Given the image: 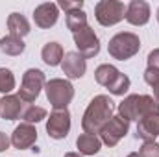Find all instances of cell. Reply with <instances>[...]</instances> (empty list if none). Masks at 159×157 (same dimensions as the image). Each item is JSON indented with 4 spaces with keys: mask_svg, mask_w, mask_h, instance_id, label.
Wrapping results in <instances>:
<instances>
[{
    "mask_svg": "<svg viewBox=\"0 0 159 157\" xmlns=\"http://www.w3.org/2000/svg\"><path fill=\"white\" fill-rule=\"evenodd\" d=\"M159 137V113L148 115L137 122V139L144 142H154Z\"/></svg>",
    "mask_w": 159,
    "mask_h": 157,
    "instance_id": "15",
    "label": "cell"
},
{
    "mask_svg": "<svg viewBox=\"0 0 159 157\" xmlns=\"http://www.w3.org/2000/svg\"><path fill=\"white\" fill-rule=\"evenodd\" d=\"M157 20H159V9H157Z\"/></svg>",
    "mask_w": 159,
    "mask_h": 157,
    "instance_id": "33",
    "label": "cell"
},
{
    "mask_svg": "<svg viewBox=\"0 0 159 157\" xmlns=\"http://www.w3.org/2000/svg\"><path fill=\"white\" fill-rule=\"evenodd\" d=\"M9 144H11V139H9L6 133L0 131V152H6V150L9 148Z\"/></svg>",
    "mask_w": 159,
    "mask_h": 157,
    "instance_id": "29",
    "label": "cell"
},
{
    "mask_svg": "<svg viewBox=\"0 0 159 157\" xmlns=\"http://www.w3.org/2000/svg\"><path fill=\"white\" fill-rule=\"evenodd\" d=\"M28 104L22 102L17 94H6L0 100V117L4 120H17L22 117V111Z\"/></svg>",
    "mask_w": 159,
    "mask_h": 157,
    "instance_id": "14",
    "label": "cell"
},
{
    "mask_svg": "<svg viewBox=\"0 0 159 157\" xmlns=\"http://www.w3.org/2000/svg\"><path fill=\"white\" fill-rule=\"evenodd\" d=\"M70 131V113L69 109H54L46 120V133L48 137L61 141Z\"/></svg>",
    "mask_w": 159,
    "mask_h": 157,
    "instance_id": "8",
    "label": "cell"
},
{
    "mask_svg": "<svg viewBox=\"0 0 159 157\" xmlns=\"http://www.w3.org/2000/svg\"><path fill=\"white\" fill-rule=\"evenodd\" d=\"M0 50L6 54V56H20L24 50H26V44L20 37H15V35H6L0 39Z\"/></svg>",
    "mask_w": 159,
    "mask_h": 157,
    "instance_id": "19",
    "label": "cell"
},
{
    "mask_svg": "<svg viewBox=\"0 0 159 157\" xmlns=\"http://www.w3.org/2000/svg\"><path fill=\"white\" fill-rule=\"evenodd\" d=\"M41 57L48 67H57L63 61V46L59 43H56V41L46 43L43 46V50H41Z\"/></svg>",
    "mask_w": 159,
    "mask_h": 157,
    "instance_id": "18",
    "label": "cell"
},
{
    "mask_svg": "<svg viewBox=\"0 0 159 157\" xmlns=\"http://www.w3.org/2000/svg\"><path fill=\"white\" fill-rule=\"evenodd\" d=\"M76 146H78L81 155H94L100 152L102 148V141L98 135H91V133H81L76 139Z\"/></svg>",
    "mask_w": 159,
    "mask_h": 157,
    "instance_id": "16",
    "label": "cell"
},
{
    "mask_svg": "<svg viewBox=\"0 0 159 157\" xmlns=\"http://www.w3.org/2000/svg\"><path fill=\"white\" fill-rule=\"evenodd\" d=\"M57 7L65 9V13L78 11V9L83 7V0H59V2H57Z\"/></svg>",
    "mask_w": 159,
    "mask_h": 157,
    "instance_id": "26",
    "label": "cell"
},
{
    "mask_svg": "<svg viewBox=\"0 0 159 157\" xmlns=\"http://www.w3.org/2000/svg\"><path fill=\"white\" fill-rule=\"evenodd\" d=\"M46 85V78H44V72L39 69H28L22 76V83H20V89L17 92V96L26 102V104H32L37 100V96L41 94V89H44Z\"/></svg>",
    "mask_w": 159,
    "mask_h": 157,
    "instance_id": "5",
    "label": "cell"
},
{
    "mask_svg": "<svg viewBox=\"0 0 159 157\" xmlns=\"http://www.w3.org/2000/svg\"><path fill=\"white\" fill-rule=\"evenodd\" d=\"M65 157H83V155H81L80 152L78 154H76V152H69V154H65Z\"/></svg>",
    "mask_w": 159,
    "mask_h": 157,
    "instance_id": "31",
    "label": "cell"
},
{
    "mask_svg": "<svg viewBox=\"0 0 159 157\" xmlns=\"http://www.w3.org/2000/svg\"><path fill=\"white\" fill-rule=\"evenodd\" d=\"M72 37H74V43H76L78 54H81L85 59L98 56V52H100V39H98V35L94 34V30L91 26H85L83 30L72 34Z\"/></svg>",
    "mask_w": 159,
    "mask_h": 157,
    "instance_id": "9",
    "label": "cell"
},
{
    "mask_svg": "<svg viewBox=\"0 0 159 157\" xmlns=\"http://www.w3.org/2000/svg\"><path fill=\"white\" fill-rule=\"evenodd\" d=\"M154 100H156V102L159 104V83L156 85V87H154Z\"/></svg>",
    "mask_w": 159,
    "mask_h": 157,
    "instance_id": "30",
    "label": "cell"
},
{
    "mask_svg": "<svg viewBox=\"0 0 159 157\" xmlns=\"http://www.w3.org/2000/svg\"><path fill=\"white\" fill-rule=\"evenodd\" d=\"M128 129H129V122L126 118L117 115V117L111 118L109 122H106L104 128L100 129V141H102V144L113 148V146H117L120 142V139L126 137Z\"/></svg>",
    "mask_w": 159,
    "mask_h": 157,
    "instance_id": "7",
    "label": "cell"
},
{
    "mask_svg": "<svg viewBox=\"0 0 159 157\" xmlns=\"http://www.w3.org/2000/svg\"><path fill=\"white\" fill-rule=\"evenodd\" d=\"M15 89V76L9 69H0V92L2 94H7Z\"/></svg>",
    "mask_w": 159,
    "mask_h": 157,
    "instance_id": "24",
    "label": "cell"
},
{
    "mask_svg": "<svg viewBox=\"0 0 159 157\" xmlns=\"http://www.w3.org/2000/svg\"><path fill=\"white\" fill-rule=\"evenodd\" d=\"M124 19L133 26H144L150 20V6L144 0H131L126 6Z\"/></svg>",
    "mask_w": 159,
    "mask_h": 157,
    "instance_id": "12",
    "label": "cell"
},
{
    "mask_svg": "<svg viewBox=\"0 0 159 157\" xmlns=\"http://www.w3.org/2000/svg\"><path fill=\"white\" fill-rule=\"evenodd\" d=\"M139 50H141V39H139V35H135L131 32H120L117 35H113L107 44L109 56L119 61H126V59L133 57Z\"/></svg>",
    "mask_w": 159,
    "mask_h": 157,
    "instance_id": "3",
    "label": "cell"
},
{
    "mask_svg": "<svg viewBox=\"0 0 159 157\" xmlns=\"http://www.w3.org/2000/svg\"><path fill=\"white\" fill-rule=\"evenodd\" d=\"M85 26H89V24H87V13H85L83 9L67 13V28H69L72 34H76V32H80V30H83Z\"/></svg>",
    "mask_w": 159,
    "mask_h": 157,
    "instance_id": "21",
    "label": "cell"
},
{
    "mask_svg": "<svg viewBox=\"0 0 159 157\" xmlns=\"http://www.w3.org/2000/svg\"><path fill=\"white\" fill-rule=\"evenodd\" d=\"M35 141H37V129H35L34 124L22 122L11 133V144L17 150H28L35 144Z\"/></svg>",
    "mask_w": 159,
    "mask_h": 157,
    "instance_id": "10",
    "label": "cell"
},
{
    "mask_svg": "<svg viewBox=\"0 0 159 157\" xmlns=\"http://www.w3.org/2000/svg\"><path fill=\"white\" fill-rule=\"evenodd\" d=\"M126 15V6L119 0H100L94 6V17L102 26H115Z\"/></svg>",
    "mask_w": 159,
    "mask_h": 157,
    "instance_id": "6",
    "label": "cell"
},
{
    "mask_svg": "<svg viewBox=\"0 0 159 157\" xmlns=\"http://www.w3.org/2000/svg\"><path fill=\"white\" fill-rule=\"evenodd\" d=\"M119 117L126 118L128 122L131 120H141V118L159 113V104L154 100V96L148 94H129L119 104Z\"/></svg>",
    "mask_w": 159,
    "mask_h": 157,
    "instance_id": "2",
    "label": "cell"
},
{
    "mask_svg": "<svg viewBox=\"0 0 159 157\" xmlns=\"http://www.w3.org/2000/svg\"><path fill=\"white\" fill-rule=\"evenodd\" d=\"M146 61H148V67L159 69V48H154V50H152V52L148 54Z\"/></svg>",
    "mask_w": 159,
    "mask_h": 157,
    "instance_id": "28",
    "label": "cell"
},
{
    "mask_svg": "<svg viewBox=\"0 0 159 157\" xmlns=\"http://www.w3.org/2000/svg\"><path fill=\"white\" fill-rule=\"evenodd\" d=\"M61 69H63V74L70 79H80L85 70H87V63H85V57L78 54V52H67L63 56V61H61Z\"/></svg>",
    "mask_w": 159,
    "mask_h": 157,
    "instance_id": "11",
    "label": "cell"
},
{
    "mask_svg": "<svg viewBox=\"0 0 159 157\" xmlns=\"http://www.w3.org/2000/svg\"><path fill=\"white\" fill-rule=\"evenodd\" d=\"M119 74H120V70L115 65L104 63V65H100V67L94 70V79H96V83H100V85H104V87H109Z\"/></svg>",
    "mask_w": 159,
    "mask_h": 157,
    "instance_id": "20",
    "label": "cell"
},
{
    "mask_svg": "<svg viewBox=\"0 0 159 157\" xmlns=\"http://www.w3.org/2000/svg\"><path fill=\"white\" fill-rule=\"evenodd\" d=\"M7 30H9V35H15V37H24L30 34V22L24 15L20 13H11L7 17Z\"/></svg>",
    "mask_w": 159,
    "mask_h": 157,
    "instance_id": "17",
    "label": "cell"
},
{
    "mask_svg": "<svg viewBox=\"0 0 159 157\" xmlns=\"http://www.w3.org/2000/svg\"><path fill=\"white\" fill-rule=\"evenodd\" d=\"M59 19V7L54 2H44L35 7L34 11V22L39 28H52Z\"/></svg>",
    "mask_w": 159,
    "mask_h": 157,
    "instance_id": "13",
    "label": "cell"
},
{
    "mask_svg": "<svg viewBox=\"0 0 159 157\" xmlns=\"http://www.w3.org/2000/svg\"><path fill=\"white\" fill-rule=\"evenodd\" d=\"M129 85H131L129 78H128L126 74H122V72H120L119 76L115 78V81H113L107 89H109V92H111V94H115V96H124V94L128 92Z\"/></svg>",
    "mask_w": 159,
    "mask_h": 157,
    "instance_id": "23",
    "label": "cell"
},
{
    "mask_svg": "<svg viewBox=\"0 0 159 157\" xmlns=\"http://www.w3.org/2000/svg\"><path fill=\"white\" fill-rule=\"evenodd\" d=\"M44 92H46V98H48V102L54 109H67V105L74 98L72 83L61 78H54L50 81H46Z\"/></svg>",
    "mask_w": 159,
    "mask_h": 157,
    "instance_id": "4",
    "label": "cell"
},
{
    "mask_svg": "<svg viewBox=\"0 0 159 157\" xmlns=\"http://www.w3.org/2000/svg\"><path fill=\"white\" fill-rule=\"evenodd\" d=\"M113 111H115V102L109 96H106V94L94 96L89 102V105L83 113V118H81L83 133H91V135L100 133L104 124L113 118Z\"/></svg>",
    "mask_w": 159,
    "mask_h": 157,
    "instance_id": "1",
    "label": "cell"
},
{
    "mask_svg": "<svg viewBox=\"0 0 159 157\" xmlns=\"http://www.w3.org/2000/svg\"><path fill=\"white\" fill-rule=\"evenodd\" d=\"M20 118H22L26 124H37V122L43 120V118H46V109H44V107H39V105L28 104V105L24 107L22 117Z\"/></svg>",
    "mask_w": 159,
    "mask_h": 157,
    "instance_id": "22",
    "label": "cell"
},
{
    "mask_svg": "<svg viewBox=\"0 0 159 157\" xmlns=\"http://www.w3.org/2000/svg\"><path fill=\"white\" fill-rule=\"evenodd\" d=\"M139 157H159V144L154 142H144L141 148H139Z\"/></svg>",
    "mask_w": 159,
    "mask_h": 157,
    "instance_id": "25",
    "label": "cell"
},
{
    "mask_svg": "<svg viewBox=\"0 0 159 157\" xmlns=\"http://www.w3.org/2000/svg\"><path fill=\"white\" fill-rule=\"evenodd\" d=\"M126 157H139V154H129V155H126Z\"/></svg>",
    "mask_w": 159,
    "mask_h": 157,
    "instance_id": "32",
    "label": "cell"
},
{
    "mask_svg": "<svg viewBox=\"0 0 159 157\" xmlns=\"http://www.w3.org/2000/svg\"><path fill=\"white\" fill-rule=\"evenodd\" d=\"M144 81L152 87H156L159 83V69H154V67H148L144 70Z\"/></svg>",
    "mask_w": 159,
    "mask_h": 157,
    "instance_id": "27",
    "label": "cell"
}]
</instances>
